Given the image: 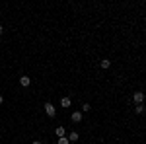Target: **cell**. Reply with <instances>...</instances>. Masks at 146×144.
Segmentation results:
<instances>
[{"mask_svg":"<svg viewBox=\"0 0 146 144\" xmlns=\"http://www.w3.org/2000/svg\"><path fill=\"white\" fill-rule=\"evenodd\" d=\"M144 100H146V94H142V92H135L133 94V101H135L136 105H140Z\"/></svg>","mask_w":146,"mask_h":144,"instance_id":"1","label":"cell"},{"mask_svg":"<svg viewBox=\"0 0 146 144\" xmlns=\"http://www.w3.org/2000/svg\"><path fill=\"white\" fill-rule=\"evenodd\" d=\"M45 111H47V115H49V117H55V115H56V109H55V105H53V103H45Z\"/></svg>","mask_w":146,"mask_h":144,"instance_id":"2","label":"cell"},{"mask_svg":"<svg viewBox=\"0 0 146 144\" xmlns=\"http://www.w3.org/2000/svg\"><path fill=\"white\" fill-rule=\"evenodd\" d=\"M70 119H72L74 123H80L82 119H84V115H82V111H74V113L70 115Z\"/></svg>","mask_w":146,"mask_h":144,"instance_id":"3","label":"cell"},{"mask_svg":"<svg viewBox=\"0 0 146 144\" xmlns=\"http://www.w3.org/2000/svg\"><path fill=\"white\" fill-rule=\"evenodd\" d=\"M20 84H22L23 88L31 86V78H29V76H22V78H20Z\"/></svg>","mask_w":146,"mask_h":144,"instance_id":"4","label":"cell"},{"mask_svg":"<svg viewBox=\"0 0 146 144\" xmlns=\"http://www.w3.org/2000/svg\"><path fill=\"white\" fill-rule=\"evenodd\" d=\"M55 133H56V136L60 138V136H64V134H66V129H64V127H56Z\"/></svg>","mask_w":146,"mask_h":144,"instance_id":"5","label":"cell"},{"mask_svg":"<svg viewBox=\"0 0 146 144\" xmlns=\"http://www.w3.org/2000/svg\"><path fill=\"white\" fill-rule=\"evenodd\" d=\"M144 111H146V107L142 105V103H140V105H136V107H135V113H136V115H144Z\"/></svg>","mask_w":146,"mask_h":144,"instance_id":"6","label":"cell"},{"mask_svg":"<svg viewBox=\"0 0 146 144\" xmlns=\"http://www.w3.org/2000/svg\"><path fill=\"white\" fill-rule=\"evenodd\" d=\"M70 103H72L70 98H60V105H62V107H70Z\"/></svg>","mask_w":146,"mask_h":144,"instance_id":"7","label":"cell"},{"mask_svg":"<svg viewBox=\"0 0 146 144\" xmlns=\"http://www.w3.org/2000/svg\"><path fill=\"white\" fill-rule=\"evenodd\" d=\"M100 66H101V68H109V66H111V62H109V58H103V60L100 62Z\"/></svg>","mask_w":146,"mask_h":144,"instance_id":"8","label":"cell"},{"mask_svg":"<svg viewBox=\"0 0 146 144\" xmlns=\"http://www.w3.org/2000/svg\"><path fill=\"white\" fill-rule=\"evenodd\" d=\"M68 140H70V142H76V140H78V133H76V131H74V133H70Z\"/></svg>","mask_w":146,"mask_h":144,"instance_id":"9","label":"cell"},{"mask_svg":"<svg viewBox=\"0 0 146 144\" xmlns=\"http://www.w3.org/2000/svg\"><path fill=\"white\" fill-rule=\"evenodd\" d=\"M56 144H70V140H68L66 136H60V138L56 140Z\"/></svg>","mask_w":146,"mask_h":144,"instance_id":"10","label":"cell"},{"mask_svg":"<svg viewBox=\"0 0 146 144\" xmlns=\"http://www.w3.org/2000/svg\"><path fill=\"white\" fill-rule=\"evenodd\" d=\"M88 111H92V105L90 103H84L82 105V113H88Z\"/></svg>","mask_w":146,"mask_h":144,"instance_id":"11","label":"cell"},{"mask_svg":"<svg viewBox=\"0 0 146 144\" xmlns=\"http://www.w3.org/2000/svg\"><path fill=\"white\" fill-rule=\"evenodd\" d=\"M31 144H43V142H41V140H33Z\"/></svg>","mask_w":146,"mask_h":144,"instance_id":"12","label":"cell"},{"mask_svg":"<svg viewBox=\"0 0 146 144\" xmlns=\"http://www.w3.org/2000/svg\"><path fill=\"white\" fill-rule=\"evenodd\" d=\"M2 103H4V96H0V105H2Z\"/></svg>","mask_w":146,"mask_h":144,"instance_id":"13","label":"cell"},{"mask_svg":"<svg viewBox=\"0 0 146 144\" xmlns=\"http://www.w3.org/2000/svg\"><path fill=\"white\" fill-rule=\"evenodd\" d=\"M2 33H4V27H2V25H0V35H2Z\"/></svg>","mask_w":146,"mask_h":144,"instance_id":"14","label":"cell"}]
</instances>
